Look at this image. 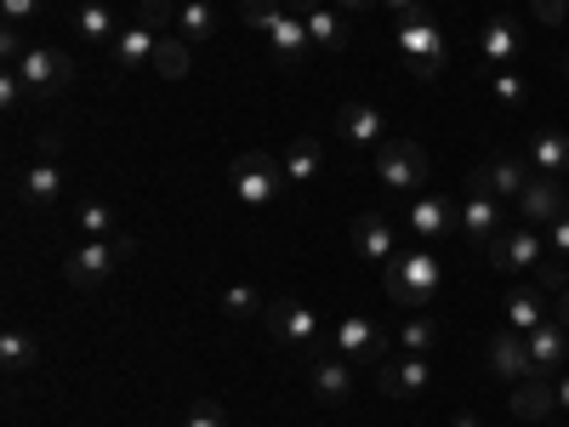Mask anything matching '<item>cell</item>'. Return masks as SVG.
<instances>
[{"label": "cell", "instance_id": "obj_22", "mask_svg": "<svg viewBox=\"0 0 569 427\" xmlns=\"http://www.w3.org/2000/svg\"><path fill=\"white\" fill-rule=\"evenodd\" d=\"M154 46H160V34H154L149 23H131V29H120V34H114L109 58H114V69L142 75V69H154Z\"/></svg>", "mask_w": 569, "mask_h": 427}, {"label": "cell", "instance_id": "obj_51", "mask_svg": "<svg viewBox=\"0 0 569 427\" xmlns=\"http://www.w3.org/2000/svg\"><path fill=\"white\" fill-rule=\"evenodd\" d=\"M558 319H563V330H569V291H563V308H558Z\"/></svg>", "mask_w": 569, "mask_h": 427}, {"label": "cell", "instance_id": "obj_11", "mask_svg": "<svg viewBox=\"0 0 569 427\" xmlns=\"http://www.w3.org/2000/svg\"><path fill=\"white\" fill-rule=\"evenodd\" d=\"M376 388H382L388 399H421L427 388H433V365H427L421 354L382 359V365H376Z\"/></svg>", "mask_w": 569, "mask_h": 427}, {"label": "cell", "instance_id": "obj_23", "mask_svg": "<svg viewBox=\"0 0 569 427\" xmlns=\"http://www.w3.org/2000/svg\"><path fill=\"white\" fill-rule=\"evenodd\" d=\"M74 34H80L86 46H114L120 18H114L109 0H80V7H74Z\"/></svg>", "mask_w": 569, "mask_h": 427}, {"label": "cell", "instance_id": "obj_47", "mask_svg": "<svg viewBox=\"0 0 569 427\" xmlns=\"http://www.w3.org/2000/svg\"><path fill=\"white\" fill-rule=\"evenodd\" d=\"M279 7H284V12H291V18H308L313 7H325V0H279Z\"/></svg>", "mask_w": 569, "mask_h": 427}, {"label": "cell", "instance_id": "obj_4", "mask_svg": "<svg viewBox=\"0 0 569 427\" xmlns=\"http://www.w3.org/2000/svg\"><path fill=\"white\" fill-rule=\"evenodd\" d=\"M131 251H137L131 234H114V240H80L74 257L63 262V279L74 285V291H98V285H103Z\"/></svg>", "mask_w": 569, "mask_h": 427}, {"label": "cell", "instance_id": "obj_7", "mask_svg": "<svg viewBox=\"0 0 569 427\" xmlns=\"http://www.w3.org/2000/svg\"><path fill=\"white\" fill-rule=\"evenodd\" d=\"M330 354H342L348 365H382L393 354V337L376 319L348 314V319H337V330H330Z\"/></svg>", "mask_w": 569, "mask_h": 427}, {"label": "cell", "instance_id": "obj_13", "mask_svg": "<svg viewBox=\"0 0 569 427\" xmlns=\"http://www.w3.org/2000/svg\"><path fill=\"white\" fill-rule=\"evenodd\" d=\"M461 228V206L450 200V195H421L416 206H410V234L421 246H433V240H445V234H456Z\"/></svg>", "mask_w": 569, "mask_h": 427}, {"label": "cell", "instance_id": "obj_3", "mask_svg": "<svg viewBox=\"0 0 569 427\" xmlns=\"http://www.w3.org/2000/svg\"><path fill=\"white\" fill-rule=\"evenodd\" d=\"M399 58H405V69L416 80H439L445 63H450V40H445V29L427 12H416V18L399 23Z\"/></svg>", "mask_w": 569, "mask_h": 427}, {"label": "cell", "instance_id": "obj_46", "mask_svg": "<svg viewBox=\"0 0 569 427\" xmlns=\"http://www.w3.org/2000/svg\"><path fill=\"white\" fill-rule=\"evenodd\" d=\"M382 7H388V12H399V23H405V18H416V12H427L421 0H382Z\"/></svg>", "mask_w": 569, "mask_h": 427}, {"label": "cell", "instance_id": "obj_2", "mask_svg": "<svg viewBox=\"0 0 569 427\" xmlns=\"http://www.w3.org/2000/svg\"><path fill=\"white\" fill-rule=\"evenodd\" d=\"M228 188H233V200H240L246 211H273L284 195H291V177H284L279 155L246 149L240 160H233V171H228Z\"/></svg>", "mask_w": 569, "mask_h": 427}, {"label": "cell", "instance_id": "obj_48", "mask_svg": "<svg viewBox=\"0 0 569 427\" xmlns=\"http://www.w3.org/2000/svg\"><path fill=\"white\" fill-rule=\"evenodd\" d=\"M370 7H382V0H337V12H348V18H359V12H370Z\"/></svg>", "mask_w": 569, "mask_h": 427}, {"label": "cell", "instance_id": "obj_24", "mask_svg": "<svg viewBox=\"0 0 569 427\" xmlns=\"http://www.w3.org/2000/svg\"><path fill=\"white\" fill-rule=\"evenodd\" d=\"M530 171H541V177H563V171H569V131L541 126V131L530 137Z\"/></svg>", "mask_w": 569, "mask_h": 427}, {"label": "cell", "instance_id": "obj_6", "mask_svg": "<svg viewBox=\"0 0 569 427\" xmlns=\"http://www.w3.org/2000/svg\"><path fill=\"white\" fill-rule=\"evenodd\" d=\"M376 182L388 188V195H421V182H427V155H421V142L410 137H388L382 149H376Z\"/></svg>", "mask_w": 569, "mask_h": 427}, {"label": "cell", "instance_id": "obj_17", "mask_svg": "<svg viewBox=\"0 0 569 427\" xmlns=\"http://www.w3.org/2000/svg\"><path fill=\"white\" fill-rule=\"evenodd\" d=\"M525 354H530V370H536V376H552V370L569 359V330H563V319H541L536 330H525Z\"/></svg>", "mask_w": 569, "mask_h": 427}, {"label": "cell", "instance_id": "obj_41", "mask_svg": "<svg viewBox=\"0 0 569 427\" xmlns=\"http://www.w3.org/2000/svg\"><path fill=\"white\" fill-rule=\"evenodd\" d=\"M547 257L552 262H569V211L552 222V234H547Z\"/></svg>", "mask_w": 569, "mask_h": 427}, {"label": "cell", "instance_id": "obj_32", "mask_svg": "<svg viewBox=\"0 0 569 427\" xmlns=\"http://www.w3.org/2000/svg\"><path fill=\"white\" fill-rule=\"evenodd\" d=\"M188 69H194V52H188V40H182V34H160V46H154V69H149V75H160V80H188Z\"/></svg>", "mask_w": 569, "mask_h": 427}, {"label": "cell", "instance_id": "obj_40", "mask_svg": "<svg viewBox=\"0 0 569 427\" xmlns=\"http://www.w3.org/2000/svg\"><path fill=\"white\" fill-rule=\"evenodd\" d=\"M23 98H29L23 75H18V69H7V75H0V109H7V115H18V109H23Z\"/></svg>", "mask_w": 569, "mask_h": 427}, {"label": "cell", "instance_id": "obj_14", "mask_svg": "<svg viewBox=\"0 0 569 427\" xmlns=\"http://www.w3.org/2000/svg\"><path fill=\"white\" fill-rule=\"evenodd\" d=\"M485 365H490V376H501V383H525V376H530V354H525V330H512V325L490 330V348H485Z\"/></svg>", "mask_w": 569, "mask_h": 427}, {"label": "cell", "instance_id": "obj_1", "mask_svg": "<svg viewBox=\"0 0 569 427\" xmlns=\"http://www.w3.org/2000/svg\"><path fill=\"white\" fill-rule=\"evenodd\" d=\"M382 291L410 308V314H427L445 291V262L433 251H399L393 262H382Z\"/></svg>", "mask_w": 569, "mask_h": 427}, {"label": "cell", "instance_id": "obj_45", "mask_svg": "<svg viewBox=\"0 0 569 427\" xmlns=\"http://www.w3.org/2000/svg\"><path fill=\"white\" fill-rule=\"evenodd\" d=\"M541 291H563V262H541Z\"/></svg>", "mask_w": 569, "mask_h": 427}, {"label": "cell", "instance_id": "obj_30", "mask_svg": "<svg viewBox=\"0 0 569 427\" xmlns=\"http://www.w3.org/2000/svg\"><path fill=\"white\" fill-rule=\"evenodd\" d=\"M479 52H485V63L512 69V58H518V23L512 18H490L485 34H479Z\"/></svg>", "mask_w": 569, "mask_h": 427}, {"label": "cell", "instance_id": "obj_15", "mask_svg": "<svg viewBox=\"0 0 569 427\" xmlns=\"http://www.w3.org/2000/svg\"><path fill=\"white\" fill-rule=\"evenodd\" d=\"M308 383H313V399L319 405H348L353 399V365L342 354H313Z\"/></svg>", "mask_w": 569, "mask_h": 427}, {"label": "cell", "instance_id": "obj_49", "mask_svg": "<svg viewBox=\"0 0 569 427\" xmlns=\"http://www.w3.org/2000/svg\"><path fill=\"white\" fill-rule=\"evenodd\" d=\"M450 427H485V421L472 416V410H461V416H450Z\"/></svg>", "mask_w": 569, "mask_h": 427}, {"label": "cell", "instance_id": "obj_18", "mask_svg": "<svg viewBox=\"0 0 569 427\" xmlns=\"http://www.w3.org/2000/svg\"><path fill=\"white\" fill-rule=\"evenodd\" d=\"M353 251H359L365 262H393V257H399L393 222H388L382 211H359V217H353Z\"/></svg>", "mask_w": 569, "mask_h": 427}, {"label": "cell", "instance_id": "obj_37", "mask_svg": "<svg viewBox=\"0 0 569 427\" xmlns=\"http://www.w3.org/2000/svg\"><path fill=\"white\" fill-rule=\"evenodd\" d=\"M137 23H149L154 34H171L177 29V7H171V0H142V18Z\"/></svg>", "mask_w": 569, "mask_h": 427}, {"label": "cell", "instance_id": "obj_27", "mask_svg": "<svg viewBox=\"0 0 569 427\" xmlns=\"http://www.w3.org/2000/svg\"><path fill=\"white\" fill-rule=\"evenodd\" d=\"M279 166H284V177H291V188H308L319 177L325 155H319L313 137H291V142H284V155H279Z\"/></svg>", "mask_w": 569, "mask_h": 427}, {"label": "cell", "instance_id": "obj_5", "mask_svg": "<svg viewBox=\"0 0 569 427\" xmlns=\"http://www.w3.org/2000/svg\"><path fill=\"white\" fill-rule=\"evenodd\" d=\"M501 200H496V188H490V171L479 166L467 177V200H461V234H467V246L472 251H490L496 246V234H501Z\"/></svg>", "mask_w": 569, "mask_h": 427}, {"label": "cell", "instance_id": "obj_31", "mask_svg": "<svg viewBox=\"0 0 569 427\" xmlns=\"http://www.w3.org/2000/svg\"><path fill=\"white\" fill-rule=\"evenodd\" d=\"M74 222H80V240H114V234H126L120 228V211L109 200H80L74 206Z\"/></svg>", "mask_w": 569, "mask_h": 427}, {"label": "cell", "instance_id": "obj_10", "mask_svg": "<svg viewBox=\"0 0 569 427\" xmlns=\"http://www.w3.org/2000/svg\"><path fill=\"white\" fill-rule=\"evenodd\" d=\"M490 257V268H501V274H525V268H536V262H547V234L541 228H501L496 234V246L485 251Z\"/></svg>", "mask_w": 569, "mask_h": 427}, {"label": "cell", "instance_id": "obj_19", "mask_svg": "<svg viewBox=\"0 0 569 427\" xmlns=\"http://www.w3.org/2000/svg\"><path fill=\"white\" fill-rule=\"evenodd\" d=\"M262 40H268V52H273L279 69H297V63L308 58V46H313V40H308V23L291 18V12H279V18L262 29Z\"/></svg>", "mask_w": 569, "mask_h": 427}, {"label": "cell", "instance_id": "obj_42", "mask_svg": "<svg viewBox=\"0 0 569 427\" xmlns=\"http://www.w3.org/2000/svg\"><path fill=\"white\" fill-rule=\"evenodd\" d=\"M40 7H46V0H0V18H7V23H18V29H23V23H29V18H34Z\"/></svg>", "mask_w": 569, "mask_h": 427}, {"label": "cell", "instance_id": "obj_52", "mask_svg": "<svg viewBox=\"0 0 569 427\" xmlns=\"http://www.w3.org/2000/svg\"><path fill=\"white\" fill-rule=\"evenodd\" d=\"M563 75H569V52H563Z\"/></svg>", "mask_w": 569, "mask_h": 427}, {"label": "cell", "instance_id": "obj_44", "mask_svg": "<svg viewBox=\"0 0 569 427\" xmlns=\"http://www.w3.org/2000/svg\"><path fill=\"white\" fill-rule=\"evenodd\" d=\"M563 12H569V0H536V18H541L547 29H558V23H563Z\"/></svg>", "mask_w": 569, "mask_h": 427}, {"label": "cell", "instance_id": "obj_28", "mask_svg": "<svg viewBox=\"0 0 569 427\" xmlns=\"http://www.w3.org/2000/svg\"><path fill=\"white\" fill-rule=\"evenodd\" d=\"M547 319V291L541 285H512L507 291V325L512 330H536Z\"/></svg>", "mask_w": 569, "mask_h": 427}, {"label": "cell", "instance_id": "obj_39", "mask_svg": "<svg viewBox=\"0 0 569 427\" xmlns=\"http://www.w3.org/2000/svg\"><path fill=\"white\" fill-rule=\"evenodd\" d=\"M23 52H29L23 29H18V23H0V58H7V69H18V63H23Z\"/></svg>", "mask_w": 569, "mask_h": 427}, {"label": "cell", "instance_id": "obj_33", "mask_svg": "<svg viewBox=\"0 0 569 427\" xmlns=\"http://www.w3.org/2000/svg\"><path fill=\"white\" fill-rule=\"evenodd\" d=\"M485 171H490V188H496V200H518V195H525V182L536 177V171H530V160H512V155L490 160Z\"/></svg>", "mask_w": 569, "mask_h": 427}, {"label": "cell", "instance_id": "obj_43", "mask_svg": "<svg viewBox=\"0 0 569 427\" xmlns=\"http://www.w3.org/2000/svg\"><path fill=\"white\" fill-rule=\"evenodd\" d=\"M182 427H228V416H222V405H194Z\"/></svg>", "mask_w": 569, "mask_h": 427}, {"label": "cell", "instance_id": "obj_38", "mask_svg": "<svg viewBox=\"0 0 569 427\" xmlns=\"http://www.w3.org/2000/svg\"><path fill=\"white\" fill-rule=\"evenodd\" d=\"M279 12H284L279 0H240V18H246V23H251L257 34H262V29H268V23H273Z\"/></svg>", "mask_w": 569, "mask_h": 427}, {"label": "cell", "instance_id": "obj_21", "mask_svg": "<svg viewBox=\"0 0 569 427\" xmlns=\"http://www.w3.org/2000/svg\"><path fill=\"white\" fill-rule=\"evenodd\" d=\"M18 200L34 206V211H52V206L63 200V171H58L52 160L23 166V171H18Z\"/></svg>", "mask_w": 569, "mask_h": 427}, {"label": "cell", "instance_id": "obj_36", "mask_svg": "<svg viewBox=\"0 0 569 427\" xmlns=\"http://www.w3.org/2000/svg\"><path fill=\"white\" fill-rule=\"evenodd\" d=\"M490 98L512 115V109H525V98H530V86H525V75H518V69H496L490 75Z\"/></svg>", "mask_w": 569, "mask_h": 427}, {"label": "cell", "instance_id": "obj_8", "mask_svg": "<svg viewBox=\"0 0 569 427\" xmlns=\"http://www.w3.org/2000/svg\"><path fill=\"white\" fill-rule=\"evenodd\" d=\"M268 337L279 342V348H291V354H319V314L308 308V302H297V297H279V302H268Z\"/></svg>", "mask_w": 569, "mask_h": 427}, {"label": "cell", "instance_id": "obj_16", "mask_svg": "<svg viewBox=\"0 0 569 427\" xmlns=\"http://www.w3.org/2000/svg\"><path fill=\"white\" fill-rule=\"evenodd\" d=\"M569 206H563V188H558V177H530L525 182V195H518V217H525L530 228H552L558 217H563Z\"/></svg>", "mask_w": 569, "mask_h": 427}, {"label": "cell", "instance_id": "obj_25", "mask_svg": "<svg viewBox=\"0 0 569 427\" xmlns=\"http://www.w3.org/2000/svg\"><path fill=\"white\" fill-rule=\"evenodd\" d=\"M439 342H445V325H439L433 314H410V319L393 330V348H399V354H421V359H427Z\"/></svg>", "mask_w": 569, "mask_h": 427}, {"label": "cell", "instance_id": "obj_50", "mask_svg": "<svg viewBox=\"0 0 569 427\" xmlns=\"http://www.w3.org/2000/svg\"><path fill=\"white\" fill-rule=\"evenodd\" d=\"M558 405L569 410V376H558Z\"/></svg>", "mask_w": 569, "mask_h": 427}, {"label": "cell", "instance_id": "obj_29", "mask_svg": "<svg viewBox=\"0 0 569 427\" xmlns=\"http://www.w3.org/2000/svg\"><path fill=\"white\" fill-rule=\"evenodd\" d=\"M34 359H40L34 330H23V325H7V330H0V365H7V376L34 370Z\"/></svg>", "mask_w": 569, "mask_h": 427}, {"label": "cell", "instance_id": "obj_35", "mask_svg": "<svg viewBox=\"0 0 569 427\" xmlns=\"http://www.w3.org/2000/svg\"><path fill=\"white\" fill-rule=\"evenodd\" d=\"M217 302H222V314H228V319H257V314H268V302H262L257 285H228V291H222Z\"/></svg>", "mask_w": 569, "mask_h": 427}, {"label": "cell", "instance_id": "obj_26", "mask_svg": "<svg viewBox=\"0 0 569 427\" xmlns=\"http://www.w3.org/2000/svg\"><path fill=\"white\" fill-rule=\"evenodd\" d=\"M302 23H308V40L319 46V52H342L348 34H353L348 29V12H337V7H313Z\"/></svg>", "mask_w": 569, "mask_h": 427}, {"label": "cell", "instance_id": "obj_20", "mask_svg": "<svg viewBox=\"0 0 569 427\" xmlns=\"http://www.w3.org/2000/svg\"><path fill=\"white\" fill-rule=\"evenodd\" d=\"M507 410L518 416V421H547L552 410H558V383L552 376H525V383H512V399H507Z\"/></svg>", "mask_w": 569, "mask_h": 427}, {"label": "cell", "instance_id": "obj_12", "mask_svg": "<svg viewBox=\"0 0 569 427\" xmlns=\"http://www.w3.org/2000/svg\"><path fill=\"white\" fill-rule=\"evenodd\" d=\"M337 137L348 142V149H382L388 142V115L376 109L370 98H353L337 109Z\"/></svg>", "mask_w": 569, "mask_h": 427}, {"label": "cell", "instance_id": "obj_9", "mask_svg": "<svg viewBox=\"0 0 569 427\" xmlns=\"http://www.w3.org/2000/svg\"><path fill=\"white\" fill-rule=\"evenodd\" d=\"M18 75L29 86V98H58V91L74 80V63H69V52H58V46H29Z\"/></svg>", "mask_w": 569, "mask_h": 427}, {"label": "cell", "instance_id": "obj_34", "mask_svg": "<svg viewBox=\"0 0 569 427\" xmlns=\"http://www.w3.org/2000/svg\"><path fill=\"white\" fill-rule=\"evenodd\" d=\"M177 34L194 46V40H211L217 34V7L211 0H182L177 7Z\"/></svg>", "mask_w": 569, "mask_h": 427}]
</instances>
